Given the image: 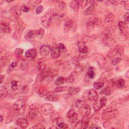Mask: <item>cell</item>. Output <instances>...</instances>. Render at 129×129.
Returning <instances> with one entry per match:
<instances>
[{
    "label": "cell",
    "instance_id": "1",
    "mask_svg": "<svg viewBox=\"0 0 129 129\" xmlns=\"http://www.w3.org/2000/svg\"><path fill=\"white\" fill-rule=\"evenodd\" d=\"M113 32L114 28L112 27L106 29L101 34V38L102 41L103 43L107 47H111L115 43V39L112 36V34Z\"/></svg>",
    "mask_w": 129,
    "mask_h": 129
},
{
    "label": "cell",
    "instance_id": "2",
    "mask_svg": "<svg viewBox=\"0 0 129 129\" xmlns=\"http://www.w3.org/2000/svg\"><path fill=\"white\" fill-rule=\"evenodd\" d=\"M123 47L121 45H117L111 48L107 54L109 58L113 59L114 57L121 56L123 53Z\"/></svg>",
    "mask_w": 129,
    "mask_h": 129
},
{
    "label": "cell",
    "instance_id": "3",
    "mask_svg": "<svg viewBox=\"0 0 129 129\" xmlns=\"http://www.w3.org/2000/svg\"><path fill=\"white\" fill-rule=\"evenodd\" d=\"M25 29L24 23L21 19H17V23L16 26V29L14 33L13 34V38L17 40L20 39L22 32Z\"/></svg>",
    "mask_w": 129,
    "mask_h": 129
},
{
    "label": "cell",
    "instance_id": "4",
    "mask_svg": "<svg viewBox=\"0 0 129 129\" xmlns=\"http://www.w3.org/2000/svg\"><path fill=\"white\" fill-rule=\"evenodd\" d=\"M101 19L99 17L93 16L89 18L87 22V27L88 29H92L95 27H99L101 24Z\"/></svg>",
    "mask_w": 129,
    "mask_h": 129
},
{
    "label": "cell",
    "instance_id": "5",
    "mask_svg": "<svg viewBox=\"0 0 129 129\" xmlns=\"http://www.w3.org/2000/svg\"><path fill=\"white\" fill-rule=\"evenodd\" d=\"M77 28V22L74 19H69L67 20L63 26V29L66 32L76 31Z\"/></svg>",
    "mask_w": 129,
    "mask_h": 129
},
{
    "label": "cell",
    "instance_id": "6",
    "mask_svg": "<svg viewBox=\"0 0 129 129\" xmlns=\"http://www.w3.org/2000/svg\"><path fill=\"white\" fill-rule=\"evenodd\" d=\"M119 114V112L116 110H104L102 113L101 118L104 120H108L115 118Z\"/></svg>",
    "mask_w": 129,
    "mask_h": 129
},
{
    "label": "cell",
    "instance_id": "7",
    "mask_svg": "<svg viewBox=\"0 0 129 129\" xmlns=\"http://www.w3.org/2000/svg\"><path fill=\"white\" fill-rule=\"evenodd\" d=\"M115 16L111 13H109L104 19L103 27L106 29L113 27V24L115 23Z\"/></svg>",
    "mask_w": 129,
    "mask_h": 129
},
{
    "label": "cell",
    "instance_id": "8",
    "mask_svg": "<svg viewBox=\"0 0 129 129\" xmlns=\"http://www.w3.org/2000/svg\"><path fill=\"white\" fill-rule=\"evenodd\" d=\"M26 105L25 101L23 99H19L17 100L13 104V108L14 110L17 113L23 112L24 108Z\"/></svg>",
    "mask_w": 129,
    "mask_h": 129
},
{
    "label": "cell",
    "instance_id": "9",
    "mask_svg": "<svg viewBox=\"0 0 129 129\" xmlns=\"http://www.w3.org/2000/svg\"><path fill=\"white\" fill-rule=\"evenodd\" d=\"M53 15L50 12H47L43 15L41 18V22L42 25L45 28L49 27L52 21Z\"/></svg>",
    "mask_w": 129,
    "mask_h": 129
},
{
    "label": "cell",
    "instance_id": "10",
    "mask_svg": "<svg viewBox=\"0 0 129 129\" xmlns=\"http://www.w3.org/2000/svg\"><path fill=\"white\" fill-rule=\"evenodd\" d=\"M41 112L46 115H50L54 112L53 106L49 103H44L40 107Z\"/></svg>",
    "mask_w": 129,
    "mask_h": 129
},
{
    "label": "cell",
    "instance_id": "11",
    "mask_svg": "<svg viewBox=\"0 0 129 129\" xmlns=\"http://www.w3.org/2000/svg\"><path fill=\"white\" fill-rule=\"evenodd\" d=\"M61 116L58 112H53L50 117V122L53 125H57L62 121Z\"/></svg>",
    "mask_w": 129,
    "mask_h": 129
},
{
    "label": "cell",
    "instance_id": "12",
    "mask_svg": "<svg viewBox=\"0 0 129 129\" xmlns=\"http://www.w3.org/2000/svg\"><path fill=\"white\" fill-rule=\"evenodd\" d=\"M93 56L98 66L100 68L104 67L106 64V60L105 57L101 54L97 53L93 54Z\"/></svg>",
    "mask_w": 129,
    "mask_h": 129
},
{
    "label": "cell",
    "instance_id": "13",
    "mask_svg": "<svg viewBox=\"0 0 129 129\" xmlns=\"http://www.w3.org/2000/svg\"><path fill=\"white\" fill-rule=\"evenodd\" d=\"M22 13V10L20 7L18 5L13 6L10 10V13L17 20L19 19Z\"/></svg>",
    "mask_w": 129,
    "mask_h": 129
},
{
    "label": "cell",
    "instance_id": "14",
    "mask_svg": "<svg viewBox=\"0 0 129 129\" xmlns=\"http://www.w3.org/2000/svg\"><path fill=\"white\" fill-rule=\"evenodd\" d=\"M1 30L5 33H9L11 31V27L9 21L2 20L1 21Z\"/></svg>",
    "mask_w": 129,
    "mask_h": 129
},
{
    "label": "cell",
    "instance_id": "15",
    "mask_svg": "<svg viewBox=\"0 0 129 129\" xmlns=\"http://www.w3.org/2000/svg\"><path fill=\"white\" fill-rule=\"evenodd\" d=\"M118 26L121 34L123 35L126 38H127L128 36V30L126 24L122 21H119Z\"/></svg>",
    "mask_w": 129,
    "mask_h": 129
},
{
    "label": "cell",
    "instance_id": "16",
    "mask_svg": "<svg viewBox=\"0 0 129 129\" xmlns=\"http://www.w3.org/2000/svg\"><path fill=\"white\" fill-rule=\"evenodd\" d=\"M67 116L69 118V121L71 124H73L75 123L77 121L78 117V114L73 109H71L68 111Z\"/></svg>",
    "mask_w": 129,
    "mask_h": 129
},
{
    "label": "cell",
    "instance_id": "17",
    "mask_svg": "<svg viewBox=\"0 0 129 129\" xmlns=\"http://www.w3.org/2000/svg\"><path fill=\"white\" fill-rule=\"evenodd\" d=\"M50 70H51L49 68H48L47 69L44 71L40 72V73L38 75V77L36 79V81L37 82L42 81L43 80H44L45 78H46L49 75L50 73Z\"/></svg>",
    "mask_w": 129,
    "mask_h": 129
},
{
    "label": "cell",
    "instance_id": "18",
    "mask_svg": "<svg viewBox=\"0 0 129 129\" xmlns=\"http://www.w3.org/2000/svg\"><path fill=\"white\" fill-rule=\"evenodd\" d=\"M29 116L32 119H38L41 116L38 110L35 108L31 109L29 112Z\"/></svg>",
    "mask_w": 129,
    "mask_h": 129
},
{
    "label": "cell",
    "instance_id": "19",
    "mask_svg": "<svg viewBox=\"0 0 129 129\" xmlns=\"http://www.w3.org/2000/svg\"><path fill=\"white\" fill-rule=\"evenodd\" d=\"M87 97L89 100L91 101H95L97 99L98 94L96 91L94 89H90L87 93Z\"/></svg>",
    "mask_w": 129,
    "mask_h": 129
},
{
    "label": "cell",
    "instance_id": "20",
    "mask_svg": "<svg viewBox=\"0 0 129 129\" xmlns=\"http://www.w3.org/2000/svg\"><path fill=\"white\" fill-rule=\"evenodd\" d=\"M91 112V107L88 104H84L79 108V112L82 116L89 115Z\"/></svg>",
    "mask_w": 129,
    "mask_h": 129
},
{
    "label": "cell",
    "instance_id": "21",
    "mask_svg": "<svg viewBox=\"0 0 129 129\" xmlns=\"http://www.w3.org/2000/svg\"><path fill=\"white\" fill-rule=\"evenodd\" d=\"M37 54V51L34 48H31L26 51L25 57L28 59H33L35 58Z\"/></svg>",
    "mask_w": 129,
    "mask_h": 129
},
{
    "label": "cell",
    "instance_id": "22",
    "mask_svg": "<svg viewBox=\"0 0 129 129\" xmlns=\"http://www.w3.org/2000/svg\"><path fill=\"white\" fill-rule=\"evenodd\" d=\"M50 51H51V48L48 45H42L40 47V49H39L40 53L42 56H44L48 55Z\"/></svg>",
    "mask_w": 129,
    "mask_h": 129
},
{
    "label": "cell",
    "instance_id": "23",
    "mask_svg": "<svg viewBox=\"0 0 129 129\" xmlns=\"http://www.w3.org/2000/svg\"><path fill=\"white\" fill-rule=\"evenodd\" d=\"M16 124L21 128H26L28 125V122L26 118H20L17 120Z\"/></svg>",
    "mask_w": 129,
    "mask_h": 129
},
{
    "label": "cell",
    "instance_id": "24",
    "mask_svg": "<svg viewBox=\"0 0 129 129\" xmlns=\"http://www.w3.org/2000/svg\"><path fill=\"white\" fill-rule=\"evenodd\" d=\"M79 51L80 53H85L88 51V48L83 41H79L77 43Z\"/></svg>",
    "mask_w": 129,
    "mask_h": 129
},
{
    "label": "cell",
    "instance_id": "25",
    "mask_svg": "<svg viewBox=\"0 0 129 129\" xmlns=\"http://www.w3.org/2000/svg\"><path fill=\"white\" fill-rule=\"evenodd\" d=\"M91 118V117L89 115L83 116V117L81 120L82 122V128H88Z\"/></svg>",
    "mask_w": 129,
    "mask_h": 129
},
{
    "label": "cell",
    "instance_id": "26",
    "mask_svg": "<svg viewBox=\"0 0 129 129\" xmlns=\"http://www.w3.org/2000/svg\"><path fill=\"white\" fill-rule=\"evenodd\" d=\"M54 4L55 9L59 12L64 10L66 8V3L62 1H55Z\"/></svg>",
    "mask_w": 129,
    "mask_h": 129
},
{
    "label": "cell",
    "instance_id": "27",
    "mask_svg": "<svg viewBox=\"0 0 129 129\" xmlns=\"http://www.w3.org/2000/svg\"><path fill=\"white\" fill-rule=\"evenodd\" d=\"M95 11V7L94 4H91V5L88 7L84 11V14L85 15H90L93 14Z\"/></svg>",
    "mask_w": 129,
    "mask_h": 129
},
{
    "label": "cell",
    "instance_id": "28",
    "mask_svg": "<svg viewBox=\"0 0 129 129\" xmlns=\"http://www.w3.org/2000/svg\"><path fill=\"white\" fill-rule=\"evenodd\" d=\"M121 106V103L118 102L113 101L112 102L109 106L105 110H116L118 108Z\"/></svg>",
    "mask_w": 129,
    "mask_h": 129
},
{
    "label": "cell",
    "instance_id": "29",
    "mask_svg": "<svg viewBox=\"0 0 129 129\" xmlns=\"http://www.w3.org/2000/svg\"><path fill=\"white\" fill-rule=\"evenodd\" d=\"M70 7L75 13H77L79 8V2L78 1H73L71 2L70 4Z\"/></svg>",
    "mask_w": 129,
    "mask_h": 129
},
{
    "label": "cell",
    "instance_id": "30",
    "mask_svg": "<svg viewBox=\"0 0 129 129\" xmlns=\"http://www.w3.org/2000/svg\"><path fill=\"white\" fill-rule=\"evenodd\" d=\"M22 85V83L20 81L17 80H13L11 82V89L13 91H16L19 89Z\"/></svg>",
    "mask_w": 129,
    "mask_h": 129
},
{
    "label": "cell",
    "instance_id": "31",
    "mask_svg": "<svg viewBox=\"0 0 129 129\" xmlns=\"http://www.w3.org/2000/svg\"><path fill=\"white\" fill-rule=\"evenodd\" d=\"M60 54H61V52L57 47L54 48L51 52V57L53 58H57L59 57Z\"/></svg>",
    "mask_w": 129,
    "mask_h": 129
},
{
    "label": "cell",
    "instance_id": "32",
    "mask_svg": "<svg viewBox=\"0 0 129 129\" xmlns=\"http://www.w3.org/2000/svg\"><path fill=\"white\" fill-rule=\"evenodd\" d=\"M80 91V89L79 88L75 87H69L68 89V93L69 95L73 96L76 95Z\"/></svg>",
    "mask_w": 129,
    "mask_h": 129
},
{
    "label": "cell",
    "instance_id": "33",
    "mask_svg": "<svg viewBox=\"0 0 129 129\" xmlns=\"http://www.w3.org/2000/svg\"><path fill=\"white\" fill-rule=\"evenodd\" d=\"M59 99V97L57 95L55 94H51L47 96L45 98V100L49 101H53L56 102L58 101Z\"/></svg>",
    "mask_w": 129,
    "mask_h": 129
},
{
    "label": "cell",
    "instance_id": "34",
    "mask_svg": "<svg viewBox=\"0 0 129 129\" xmlns=\"http://www.w3.org/2000/svg\"><path fill=\"white\" fill-rule=\"evenodd\" d=\"M35 35L34 34V32H33L32 31H30L26 33L25 37V39L27 41L32 42L35 39Z\"/></svg>",
    "mask_w": 129,
    "mask_h": 129
},
{
    "label": "cell",
    "instance_id": "35",
    "mask_svg": "<svg viewBox=\"0 0 129 129\" xmlns=\"http://www.w3.org/2000/svg\"><path fill=\"white\" fill-rule=\"evenodd\" d=\"M35 36L39 38H42L44 34V29L42 28H40L38 30H36L34 31Z\"/></svg>",
    "mask_w": 129,
    "mask_h": 129
},
{
    "label": "cell",
    "instance_id": "36",
    "mask_svg": "<svg viewBox=\"0 0 129 129\" xmlns=\"http://www.w3.org/2000/svg\"><path fill=\"white\" fill-rule=\"evenodd\" d=\"M41 2V1H40V0H31V1H29L28 2V6H29V8H31V9H33L38 4H39Z\"/></svg>",
    "mask_w": 129,
    "mask_h": 129
},
{
    "label": "cell",
    "instance_id": "37",
    "mask_svg": "<svg viewBox=\"0 0 129 129\" xmlns=\"http://www.w3.org/2000/svg\"><path fill=\"white\" fill-rule=\"evenodd\" d=\"M84 71V68L80 64H77L76 65V67L74 69V73L77 74H80L82 73V72Z\"/></svg>",
    "mask_w": 129,
    "mask_h": 129
},
{
    "label": "cell",
    "instance_id": "38",
    "mask_svg": "<svg viewBox=\"0 0 129 129\" xmlns=\"http://www.w3.org/2000/svg\"><path fill=\"white\" fill-rule=\"evenodd\" d=\"M8 95V91L5 86L0 87V95L1 98L6 97Z\"/></svg>",
    "mask_w": 129,
    "mask_h": 129
},
{
    "label": "cell",
    "instance_id": "39",
    "mask_svg": "<svg viewBox=\"0 0 129 129\" xmlns=\"http://www.w3.org/2000/svg\"><path fill=\"white\" fill-rule=\"evenodd\" d=\"M87 75H88V77L91 79H94L95 78V73L94 71V69L93 67H90L89 68L88 71L87 72Z\"/></svg>",
    "mask_w": 129,
    "mask_h": 129
},
{
    "label": "cell",
    "instance_id": "40",
    "mask_svg": "<svg viewBox=\"0 0 129 129\" xmlns=\"http://www.w3.org/2000/svg\"><path fill=\"white\" fill-rule=\"evenodd\" d=\"M100 94H103L106 96H110L111 94V92L110 88L108 87H106L101 91Z\"/></svg>",
    "mask_w": 129,
    "mask_h": 129
},
{
    "label": "cell",
    "instance_id": "41",
    "mask_svg": "<svg viewBox=\"0 0 129 129\" xmlns=\"http://www.w3.org/2000/svg\"><path fill=\"white\" fill-rule=\"evenodd\" d=\"M66 82V79L63 77H58L55 81V84L56 85H60Z\"/></svg>",
    "mask_w": 129,
    "mask_h": 129
},
{
    "label": "cell",
    "instance_id": "42",
    "mask_svg": "<svg viewBox=\"0 0 129 129\" xmlns=\"http://www.w3.org/2000/svg\"><path fill=\"white\" fill-rule=\"evenodd\" d=\"M115 85L118 88H122L125 85V81L123 79H120L116 81Z\"/></svg>",
    "mask_w": 129,
    "mask_h": 129
},
{
    "label": "cell",
    "instance_id": "43",
    "mask_svg": "<svg viewBox=\"0 0 129 129\" xmlns=\"http://www.w3.org/2000/svg\"><path fill=\"white\" fill-rule=\"evenodd\" d=\"M69 87H62V86H60V87H57L56 88H55L54 90V92L55 93H58V92H63L66 90H68Z\"/></svg>",
    "mask_w": 129,
    "mask_h": 129
},
{
    "label": "cell",
    "instance_id": "44",
    "mask_svg": "<svg viewBox=\"0 0 129 129\" xmlns=\"http://www.w3.org/2000/svg\"><path fill=\"white\" fill-rule=\"evenodd\" d=\"M121 60H122V59L120 57H114L112 59L111 63H112V64H113L114 66H116V65L119 64L120 62V61H121Z\"/></svg>",
    "mask_w": 129,
    "mask_h": 129
},
{
    "label": "cell",
    "instance_id": "45",
    "mask_svg": "<svg viewBox=\"0 0 129 129\" xmlns=\"http://www.w3.org/2000/svg\"><path fill=\"white\" fill-rule=\"evenodd\" d=\"M94 87L96 90H99L103 87L104 86V83L102 82H95L94 83Z\"/></svg>",
    "mask_w": 129,
    "mask_h": 129
},
{
    "label": "cell",
    "instance_id": "46",
    "mask_svg": "<svg viewBox=\"0 0 129 129\" xmlns=\"http://www.w3.org/2000/svg\"><path fill=\"white\" fill-rule=\"evenodd\" d=\"M75 80V75L74 73H72L70 76L68 77V78L66 79V82L69 83H71L74 82Z\"/></svg>",
    "mask_w": 129,
    "mask_h": 129
},
{
    "label": "cell",
    "instance_id": "47",
    "mask_svg": "<svg viewBox=\"0 0 129 129\" xmlns=\"http://www.w3.org/2000/svg\"><path fill=\"white\" fill-rule=\"evenodd\" d=\"M75 104H76V107L79 109V108H81L82 106H83L85 104H84V101H83L82 100H81V99H77V100L76 101V102H75Z\"/></svg>",
    "mask_w": 129,
    "mask_h": 129
},
{
    "label": "cell",
    "instance_id": "48",
    "mask_svg": "<svg viewBox=\"0 0 129 129\" xmlns=\"http://www.w3.org/2000/svg\"><path fill=\"white\" fill-rule=\"evenodd\" d=\"M93 108L95 111H98L100 108H101L99 102L97 101V99L94 101L93 104Z\"/></svg>",
    "mask_w": 129,
    "mask_h": 129
},
{
    "label": "cell",
    "instance_id": "49",
    "mask_svg": "<svg viewBox=\"0 0 129 129\" xmlns=\"http://www.w3.org/2000/svg\"><path fill=\"white\" fill-rule=\"evenodd\" d=\"M79 2V6H80L82 8L86 7V6L88 5V4L91 3L92 2V1H81Z\"/></svg>",
    "mask_w": 129,
    "mask_h": 129
},
{
    "label": "cell",
    "instance_id": "50",
    "mask_svg": "<svg viewBox=\"0 0 129 129\" xmlns=\"http://www.w3.org/2000/svg\"><path fill=\"white\" fill-rule=\"evenodd\" d=\"M106 102H107V99H106V97H101L99 100V103L100 104L101 107L102 108L104 106H105L106 105Z\"/></svg>",
    "mask_w": 129,
    "mask_h": 129
},
{
    "label": "cell",
    "instance_id": "51",
    "mask_svg": "<svg viewBox=\"0 0 129 129\" xmlns=\"http://www.w3.org/2000/svg\"><path fill=\"white\" fill-rule=\"evenodd\" d=\"M57 47L59 49L61 52H64L67 51V48L65 46V45L62 43H59L58 44Z\"/></svg>",
    "mask_w": 129,
    "mask_h": 129
},
{
    "label": "cell",
    "instance_id": "52",
    "mask_svg": "<svg viewBox=\"0 0 129 129\" xmlns=\"http://www.w3.org/2000/svg\"><path fill=\"white\" fill-rule=\"evenodd\" d=\"M23 52V50L20 48H17L15 50V54L18 56H20L22 55Z\"/></svg>",
    "mask_w": 129,
    "mask_h": 129
},
{
    "label": "cell",
    "instance_id": "53",
    "mask_svg": "<svg viewBox=\"0 0 129 129\" xmlns=\"http://www.w3.org/2000/svg\"><path fill=\"white\" fill-rule=\"evenodd\" d=\"M74 128L79 129V128H82V122L81 120H79L76 124L74 125L73 127Z\"/></svg>",
    "mask_w": 129,
    "mask_h": 129
},
{
    "label": "cell",
    "instance_id": "54",
    "mask_svg": "<svg viewBox=\"0 0 129 129\" xmlns=\"http://www.w3.org/2000/svg\"><path fill=\"white\" fill-rule=\"evenodd\" d=\"M32 128H34V129H44L45 127L43 124H40V123H37V124L34 125L33 127H32Z\"/></svg>",
    "mask_w": 129,
    "mask_h": 129
},
{
    "label": "cell",
    "instance_id": "55",
    "mask_svg": "<svg viewBox=\"0 0 129 129\" xmlns=\"http://www.w3.org/2000/svg\"><path fill=\"white\" fill-rule=\"evenodd\" d=\"M57 126L60 127V128H69L68 125L67 124H66L65 123L63 122L62 121L59 122Z\"/></svg>",
    "mask_w": 129,
    "mask_h": 129
},
{
    "label": "cell",
    "instance_id": "56",
    "mask_svg": "<svg viewBox=\"0 0 129 129\" xmlns=\"http://www.w3.org/2000/svg\"><path fill=\"white\" fill-rule=\"evenodd\" d=\"M21 8L22 11H23L25 13H27V12H29V10H30V8H29V7H27L26 5H22L21 7Z\"/></svg>",
    "mask_w": 129,
    "mask_h": 129
},
{
    "label": "cell",
    "instance_id": "57",
    "mask_svg": "<svg viewBox=\"0 0 129 129\" xmlns=\"http://www.w3.org/2000/svg\"><path fill=\"white\" fill-rule=\"evenodd\" d=\"M43 10V7L41 5L39 6L38 7H37L36 8V13L37 14H40V13H41L42 12V11Z\"/></svg>",
    "mask_w": 129,
    "mask_h": 129
},
{
    "label": "cell",
    "instance_id": "58",
    "mask_svg": "<svg viewBox=\"0 0 129 129\" xmlns=\"http://www.w3.org/2000/svg\"><path fill=\"white\" fill-rule=\"evenodd\" d=\"M121 3H123L124 4V8L126 9V10H128L129 9V1H121Z\"/></svg>",
    "mask_w": 129,
    "mask_h": 129
},
{
    "label": "cell",
    "instance_id": "59",
    "mask_svg": "<svg viewBox=\"0 0 129 129\" xmlns=\"http://www.w3.org/2000/svg\"><path fill=\"white\" fill-rule=\"evenodd\" d=\"M128 16H129V14L128 12H126L123 17V19L125 21V22H128Z\"/></svg>",
    "mask_w": 129,
    "mask_h": 129
},
{
    "label": "cell",
    "instance_id": "60",
    "mask_svg": "<svg viewBox=\"0 0 129 129\" xmlns=\"http://www.w3.org/2000/svg\"><path fill=\"white\" fill-rule=\"evenodd\" d=\"M110 3H111L112 5H117L119 4V2L118 1H109Z\"/></svg>",
    "mask_w": 129,
    "mask_h": 129
},
{
    "label": "cell",
    "instance_id": "61",
    "mask_svg": "<svg viewBox=\"0 0 129 129\" xmlns=\"http://www.w3.org/2000/svg\"><path fill=\"white\" fill-rule=\"evenodd\" d=\"M90 128H101V127L97 125V124H92L90 127H89Z\"/></svg>",
    "mask_w": 129,
    "mask_h": 129
},
{
    "label": "cell",
    "instance_id": "62",
    "mask_svg": "<svg viewBox=\"0 0 129 129\" xmlns=\"http://www.w3.org/2000/svg\"><path fill=\"white\" fill-rule=\"evenodd\" d=\"M17 62H13L11 64V65H10V68H13L15 67L16 66H17Z\"/></svg>",
    "mask_w": 129,
    "mask_h": 129
},
{
    "label": "cell",
    "instance_id": "63",
    "mask_svg": "<svg viewBox=\"0 0 129 129\" xmlns=\"http://www.w3.org/2000/svg\"><path fill=\"white\" fill-rule=\"evenodd\" d=\"M4 79V76L3 75H1V84L3 82Z\"/></svg>",
    "mask_w": 129,
    "mask_h": 129
},
{
    "label": "cell",
    "instance_id": "64",
    "mask_svg": "<svg viewBox=\"0 0 129 129\" xmlns=\"http://www.w3.org/2000/svg\"><path fill=\"white\" fill-rule=\"evenodd\" d=\"M0 118H1V122H2V121H3V120L2 115H1V116H0Z\"/></svg>",
    "mask_w": 129,
    "mask_h": 129
}]
</instances>
